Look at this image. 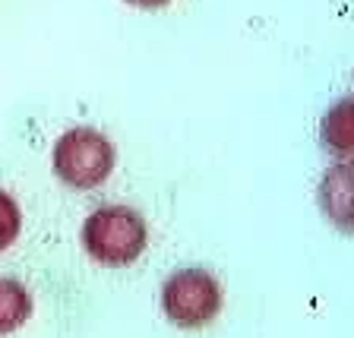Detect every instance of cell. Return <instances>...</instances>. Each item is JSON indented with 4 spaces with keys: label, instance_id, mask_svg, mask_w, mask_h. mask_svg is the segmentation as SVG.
<instances>
[{
    "label": "cell",
    "instance_id": "cell-3",
    "mask_svg": "<svg viewBox=\"0 0 354 338\" xmlns=\"http://www.w3.org/2000/svg\"><path fill=\"white\" fill-rule=\"evenodd\" d=\"M162 310L180 329H199L218 317L221 285L206 269H177L162 285Z\"/></svg>",
    "mask_w": 354,
    "mask_h": 338
},
{
    "label": "cell",
    "instance_id": "cell-4",
    "mask_svg": "<svg viewBox=\"0 0 354 338\" xmlns=\"http://www.w3.org/2000/svg\"><path fill=\"white\" fill-rule=\"evenodd\" d=\"M32 317V297L16 279H0V335L16 332Z\"/></svg>",
    "mask_w": 354,
    "mask_h": 338
},
{
    "label": "cell",
    "instance_id": "cell-1",
    "mask_svg": "<svg viewBox=\"0 0 354 338\" xmlns=\"http://www.w3.org/2000/svg\"><path fill=\"white\" fill-rule=\"evenodd\" d=\"M149 243V228L136 209L104 206L82 221V247L95 263L108 269L130 265L142 256Z\"/></svg>",
    "mask_w": 354,
    "mask_h": 338
},
{
    "label": "cell",
    "instance_id": "cell-6",
    "mask_svg": "<svg viewBox=\"0 0 354 338\" xmlns=\"http://www.w3.org/2000/svg\"><path fill=\"white\" fill-rule=\"evenodd\" d=\"M127 3H133V7H140V10H158V7H168L171 0H127Z\"/></svg>",
    "mask_w": 354,
    "mask_h": 338
},
{
    "label": "cell",
    "instance_id": "cell-5",
    "mask_svg": "<svg viewBox=\"0 0 354 338\" xmlns=\"http://www.w3.org/2000/svg\"><path fill=\"white\" fill-rule=\"evenodd\" d=\"M22 231V212L16 206V199L7 190H0V250L13 247V241Z\"/></svg>",
    "mask_w": 354,
    "mask_h": 338
},
{
    "label": "cell",
    "instance_id": "cell-2",
    "mask_svg": "<svg viewBox=\"0 0 354 338\" xmlns=\"http://www.w3.org/2000/svg\"><path fill=\"white\" fill-rule=\"evenodd\" d=\"M51 165L70 190H95L114 171V146L92 126H73L54 142Z\"/></svg>",
    "mask_w": 354,
    "mask_h": 338
}]
</instances>
